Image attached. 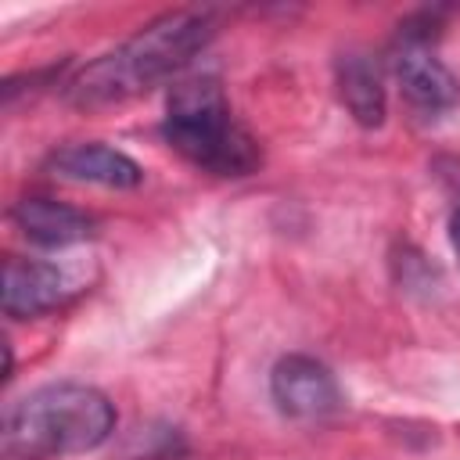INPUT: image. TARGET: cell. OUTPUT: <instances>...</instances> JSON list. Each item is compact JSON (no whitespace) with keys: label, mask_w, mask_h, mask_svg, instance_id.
<instances>
[{"label":"cell","mask_w":460,"mask_h":460,"mask_svg":"<svg viewBox=\"0 0 460 460\" xmlns=\"http://www.w3.org/2000/svg\"><path fill=\"white\" fill-rule=\"evenodd\" d=\"M212 32L216 18L208 11H165L115 50L86 61L65 83V101L72 108L93 111L140 97L180 75L208 47Z\"/></svg>","instance_id":"1"},{"label":"cell","mask_w":460,"mask_h":460,"mask_svg":"<svg viewBox=\"0 0 460 460\" xmlns=\"http://www.w3.org/2000/svg\"><path fill=\"white\" fill-rule=\"evenodd\" d=\"M115 402L79 381L43 385L22 395L4 417V446L25 460L72 456L104 446L115 431Z\"/></svg>","instance_id":"2"},{"label":"cell","mask_w":460,"mask_h":460,"mask_svg":"<svg viewBox=\"0 0 460 460\" xmlns=\"http://www.w3.org/2000/svg\"><path fill=\"white\" fill-rule=\"evenodd\" d=\"M162 133L172 151L212 176H252L262 165L255 137L234 119L216 75H190L172 83Z\"/></svg>","instance_id":"3"},{"label":"cell","mask_w":460,"mask_h":460,"mask_svg":"<svg viewBox=\"0 0 460 460\" xmlns=\"http://www.w3.org/2000/svg\"><path fill=\"white\" fill-rule=\"evenodd\" d=\"M270 395L284 417L295 420H320L341 410V388L327 363L291 352L280 356L270 370Z\"/></svg>","instance_id":"4"},{"label":"cell","mask_w":460,"mask_h":460,"mask_svg":"<svg viewBox=\"0 0 460 460\" xmlns=\"http://www.w3.org/2000/svg\"><path fill=\"white\" fill-rule=\"evenodd\" d=\"M392 68H395V79H399L406 104L417 115L431 119V115H446L449 108H456L460 83L428 47V32L406 29L399 40V50L392 58Z\"/></svg>","instance_id":"5"},{"label":"cell","mask_w":460,"mask_h":460,"mask_svg":"<svg viewBox=\"0 0 460 460\" xmlns=\"http://www.w3.org/2000/svg\"><path fill=\"white\" fill-rule=\"evenodd\" d=\"M47 169L61 180L72 183H93V187H111V190H129L144 180L140 165L101 140H79V144H65L47 158Z\"/></svg>","instance_id":"6"},{"label":"cell","mask_w":460,"mask_h":460,"mask_svg":"<svg viewBox=\"0 0 460 460\" xmlns=\"http://www.w3.org/2000/svg\"><path fill=\"white\" fill-rule=\"evenodd\" d=\"M68 295V280L58 266L40 259L11 255L4 262V313L14 320H32L58 309Z\"/></svg>","instance_id":"7"},{"label":"cell","mask_w":460,"mask_h":460,"mask_svg":"<svg viewBox=\"0 0 460 460\" xmlns=\"http://www.w3.org/2000/svg\"><path fill=\"white\" fill-rule=\"evenodd\" d=\"M11 219L22 230V237L40 248H68L93 237V216L58 198H22L14 201Z\"/></svg>","instance_id":"8"},{"label":"cell","mask_w":460,"mask_h":460,"mask_svg":"<svg viewBox=\"0 0 460 460\" xmlns=\"http://www.w3.org/2000/svg\"><path fill=\"white\" fill-rule=\"evenodd\" d=\"M334 83H338V97L349 108V115L363 126V129H377L388 115V97L381 86L377 68L370 65V58L363 54H341L334 65Z\"/></svg>","instance_id":"9"},{"label":"cell","mask_w":460,"mask_h":460,"mask_svg":"<svg viewBox=\"0 0 460 460\" xmlns=\"http://www.w3.org/2000/svg\"><path fill=\"white\" fill-rule=\"evenodd\" d=\"M449 241H453V252L460 255V208H456L453 219H449Z\"/></svg>","instance_id":"10"}]
</instances>
